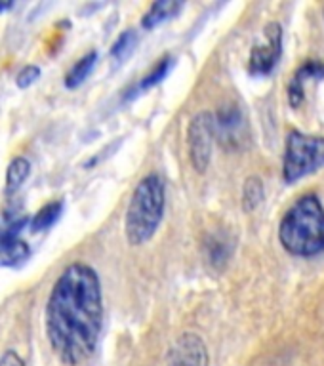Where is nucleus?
I'll return each instance as SVG.
<instances>
[{"instance_id": "obj_21", "label": "nucleus", "mask_w": 324, "mask_h": 366, "mask_svg": "<svg viewBox=\"0 0 324 366\" xmlns=\"http://www.w3.org/2000/svg\"><path fill=\"white\" fill-rule=\"evenodd\" d=\"M12 6H14V2H12V0H4V2L0 0V14H2V12H6V10H10Z\"/></svg>"}, {"instance_id": "obj_20", "label": "nucleus", "mask_w": 324, "mask_h": 366, "mask_svg": "<svg viewBox=\"0 0 324 366\" xmlns=\"http://www.w3.org/2000/svg\"><path fill=\"white\" fill-rule=\"evenodd\" d=\"M0 366H25V361L14 350H6L0 355Z\"/></svg>"}, {"instance_id": "obj_15", "label": "nucleus", "mask_w": 324, "mask_h": 366, "mask_svg": "<svg viewBox=\"0 0 324 366\" xmlns=\"http://www.w3.org/2000/svg\"><path fill=\"white\" fill-rule=\"evenodd\" d=\"M172 65H174V58L172 56H164L157 65H154L147 75H143L141 77V80L137 82L132 90H128V92H132V94L128 95V98H134V95L141 94V92H146V90H149V88H153V86H157L159 82H162L164 80V77L170 73Z\"/></svg>"}, {"instance_id": "obj_14", "label": "nucleus", "mask_w": 324, "mask_h": 366, "mask_svg": "<svg viewBox=\"0 0 324 366\" xmlns=\"http://www.w3.org/2000/svg\"><path fill=\"white\" fill-rule=\"evenodd\" d=\"M95 61H97V52L90 50L88 54H84L78 61L73 63V67L69 69L67 75H65V86L67 88H78V86L84 82L86 78L90 77L92 69L95 67Z\"/></svg>"}, {"instance_id": "obj_3", "label": "nucleus", "mask_w": 324, "mask_h": 366, "mask_svg": "<svg viewBox=\"0 0 324 366\" xmlns=\"http://www.w3.org/2000/svg\"><path fill=\"white\" fill-rule=\"evenodd\" d=\"M166 208V185L159 174H147L130 196L126 216H124V233L132 247H141L153 239L159 231Z\"/></svg>"}, {"instance_id": "obj_1", "label": "nucleus", "mask_w": 324, "mask_h": 366, "mask_svg": "<svg viewBox=\"0 0 324 366\" xmlns=\"http://www.w3.org/2000/svg\"><path fill=\"white\" fill-rule=\"evenodd\" d=\"M103 315L97 271L84 262L69 264L54 282L44 309V330L54 355L65 366L86 363L97 350Z\"/></svg>"}, {"instance_id": "obj_18", "label": "nucleus", "mask_w": 324, "mask_h": 366, "mask_svg": "<svg viewBox=\"0 0 324 366\" xmlns=\"http://www.w3.org/2000/svg\"><path fill=\"white\" fill-rule=\"evenodd\" d=\"M137 46V33L136 29H126V31H122V33L117 36V41L113 43L111 46V58L117 63H122V61H126L132 56V52L136 50Z\"/></svg>"}, {"instance_id": "obj_16", "label": "nucleus", "mask_w": 324, "mask_h": 366, "mask_svg": "<svg viewBox=\"0 0 324 366\" xmlns=\"http://www.w3.org/2000/svg\"><path fill=\"white\" fill-rule=\"evenodd\" d=\"M61 212H63V203H61V201H51L48 205H44L43 208L29 220V227H31V231H34V233L50 229L51 225L60 220Z\"/></svg>"}, {"instance_id": "obj_5", "label": "nucleus", "mask_w": 324, "mask_h": 366, "mask_svg": "<svg viewBox=\"0 0 324 366\" xmlns=\"http://www.w3.org/2000/svg\"><path fill=\"white\" fill-rule=\"evenodd\" d=\"M282 58V27L277 21L267 23L248 58V73L252 77H267L275 71Z\"/></svg>"}, {"instance_id": "obj_7", "label": "nucleus", "mask_w": 324, "mask_h": 366, "mask_svg": "<svg viewBox=\"0 0 324 366\" xmlns=\"http://www.w3.org/2000/svg\"><path fill=\"white\" fill-rule=\"evenodd\" d=\"M213 136L225 149H240L248 139V120L242 107L237 103L222 105L212 115Z\"/></svg>"}, {"instance_id": "obj_19", "label": "nucleus", "mask_w": 324, "mask_h": 366, "mask_svg": "<svg viewBox=\"0 0 324 366\" xmlns=\"http://www.w3.org/2000/svg\"><path fill=\"white\" fill-rule=\"evenodd\" d=\"M38 77H40V67H38V65H25V67L17 73L16 77L17 88L25 90V88H29L33 82H36Z\"/></svg>"}, {"instance_id": "obj_4", "label": "nucleus", "mask_w": 324, "mask_h": 366, "mask_svg": "<svg viewBox=\"0 0 324 366\" xmlns=\"http://www.w3.org/2000/svg\"><path fill=\"white\" fill-rule=\"evenodd\" d=\"M321 168H324V136H308L292 130L286 137L282 159L284 183H296Z\"/></svg>"}, {"instance_id": "obj_13", "label": "nucleus", "mask_w": 324, "mask_h": 366, "mask_svg": "<svg viewBox=\"0 0 324 366\" xmlns=\"http://www.w3.org/2000/svg\"><path fill=\"white\" fill-rule=\"evenodd\" d=\"M29 176H31V162H29V159H25V157L12 159V162L8 164V170H6V187H4L6 195L17 193Z\"/></svg>"}, {"instance_id": "obj_12", "label": "nucleus", "mask_w": 324, "mask_h": 366, "mask_svg": "<svg viewBox=\"0 0 324 366\" xmlns=\"http://www.w3.org/2000/svg\"><path fill=\"white\" fill-rule=\"evenodd\" d=\"M181 8H183V4L179 0H157L146 12V16L141 19V27L143 29H154V27L164 23L166 19L176 16Z\"/></svg>"}, {"instance_id": "obj_2", "label": "nucleus", "mask_w": 324, "mask_h": 366, "mask_svg": "<svg viewBox=\"0 0 324 366\" xmlns=\"http://www.w3.org/2000/svg\"><path fill=\"white\" fill-rule=\"evenodd\" d=\"M279 240L292 255L311 258L324 252V206L316 195H303L282 216Z\"/></svg>"}, {"instance_id": "obj_11", "label": "nucleus", "mask_w": 324, "mask_h": 366, "mask_svg": "<svg viewBox=\"0 0 324 366\" xmlns=\"http://www.w3.org/2000/svg\"><path fill=\"white\" fill-rule=\"evenodd\" d=\"M206 260L213 269H223L233 254V242L225 235H210L205 244Z\"/></svg>"}, {"instance_id": "obj_6", "label": "nucleus", "mask_w": 324, "mask_h": 366, "mask_svg": "<svg viewBox=\"0 0 324 366\" xmlns=\"http://www.w3.org/2000/svg\"><path fill=\"white\" fill-rule=\"evenodd\" d=\"M213 119L210 111L196 113L187 126V153L189 161L198 174L206 172L212 161L213 147Z\"/></svg>"}, {"instance_id": "obj_8", "label": "nucleus", "mask_w": 324, "mask_h": 366, "mask_svg": "<svg viewBox=\"0 0 324 366\" xmlns=\"http://www.w3.org/2000/svg\"><path fill=\"white\" fill-rule=\"evenodd\" d=\"M164 366H210L205 340L195 332H185L170 345Z\"/></svg>"}, {"instance_id": "obj_9", "label": "nucleus", "mask_w": 324, "mask_h": 366, "mask_svg": "<svg viewBox=\"0 0 324 366\" xmlns=\"http://www.w3.org/2000/svg\"><path fill=\"white\" fill-rule=\"evenodd\" d=\"M27 222V218H19L0 229V267H16L29 260L31 248L21 239V229Z\"/></svg>"}, {"instance_id": "obj_10", "label": "nucleus", "mask_w": 324, "mask_h": 366, "mask_svg": "<svg viewBox=\"0 0 324 366\" xmlns=\"http://www.w3.org/2000/svg\"><path fill=\"white\" fill-rule=\"evenodd\" d=\"M316 80H324V60H305L296 69L286 90L288 103L294 109H298L305 100V88L309 82H316Z\"/></svg>"}, {"instance_id": "obj_17", "label": "nucleus", "mask_w": 324, "mask_h": 366, "mask_svg": "<svg viewBox=\"0 0 324 366\" xmlns=\"http://www.w3.org/2000/svg\"><path fill=\"white\" fill-rule=\"evenodd\" d=\"M264 181L257 176H250L242 185V210L244 212H254L264 201Z\"/></svg>"}]
</instances>
